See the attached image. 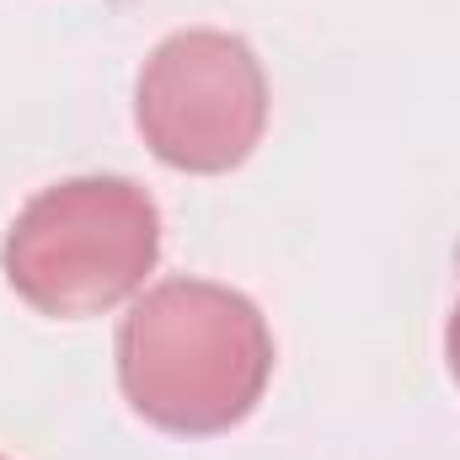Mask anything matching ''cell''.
<instances>
[{
	"label": "cell",
	"mask_w": 460,
	"mask_h": 460,
	"mask_svg": "<svg viewBox=\"0 0 460 460\" xmlns=\"http://www.w3.org/2000/svg\"><path fill=\"white\" fill-rule=\"evenodd\" d=\"M273 375L262 311L209 279H166L134 295L118 327V391L161 434L215 439L241 429Z\"/></svg>",
	"instance_id": "6da1fadb"
},
{
	"label": "cell",
	"mask_w": 460,
	"mask_h": 460,
	"mask_svg": "<svg viewBox=\"0 0 460 460\" xmlns=\"http://www.w3.org/2000/svg\"><path fill=\"white\" fill-rule=\"evenodd\" d=\"M161 257V209L128 177L38 188L0 241V273L38 316H108L145 289Z\"/></svg>",
	"instance_id": "7a4b0ae2"
},
{
	"label": "cell",
	"mask_w": 460,
	"mask_h": 460,
	"mask_svg": "<svg viewBox=\"0 0 460 460\" xmlns=\"http://www.w3.org/2000/svg\"><path fill=\"white\" fill-rule=\"evenodd\" d=\"M134 123L150 155L188 177L235 172L268 128V75L246 38L188 27L150 49L134 81Z\"/></svg>",
	"instance_id": "3957f363"
},
{
	"label": "cell",
	"mask_w": 460,
	"mask_h": 460,
	"mask_svg": "<svg viewBox=\"0 0 460 460\" xmlns=\"http://www.w3.org/2000/svg\"><path fill=\"white\" fill-rule=\"evenodd\" d=\"M445 353H450V375L460 380V305H456V316H450V338H445Z\"/></svg>",
	"instance_id": "277c9868"
},
{
	"label": "cell",
	"mask_w": 460,
	"mask_h": 460,
	"mask_svg": "<svg viewBox=\"0 0 460 460\" xmlns=\"http://www.w3.org/2000/svg\"><path fill=\"white\" fill-rule=\"evenodd\" d=\"M0 460H5V456H0Z\"/></svg>",
	"instance_id": "5b68a950"
}]
</instances>
